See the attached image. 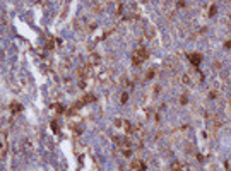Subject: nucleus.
I'll list each match as a JSON object with an SVG mask.
<instances>
[{
    "instance_id": "3",
    "label": "nucleus",
    "mask_w": 231,
    "mask_h": 171,
    "mask_svg": "<svg viewBox=\"0 0 231 171\" xmlns=\"http://www.w3.org/2000/svg\"><path fill=\"white\" fill-rule=\"evenodd\" d=\"M134 168H137V170H146V166L140 163V161H137V163H134Z\"/></svg>"
},
{
    "instance_id": "1",
    "label": "nucleus",
    "mask_w": 231,
    "mask_h": 171,
    "mask_svg": "<svg viewBox=\"0 0 231 171\" xmlns=\"http://www.w3.org/2000/svg\"><path fill=\"white\" fill-rule=\"evenodd\" d=\"M146 58H147V51H146L144 48H140V50L134 55V62H135V63H140V62H144Z\"/></svg>"
},
{
    "instance_id": "2",
    "label": "nucleus",
    "mask_w": 231,
    "mask_h": 171,
    "mask_svg": "<svg viewBox=\"0 0 231 171\" xmlns=\"http://www.w3.org/2000/svg\"><path fill=\"white\" fill-rule=\"evenodd\" d=\"M188 58H190V62H192V63H195V65H199V63H200V57H199V53L188 55Z\"/></svg>"
}]
</instances>
